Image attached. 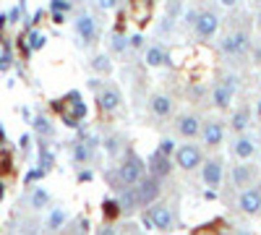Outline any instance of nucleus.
<instances>
[{
  "label": "nucleus",
  "mask_w": 261,
  "mask_h": 235,
  "mask_svg": "<svg viewBox=\"0 0 261 235\" xmlns=\"http://www.w3.org/2000/svg\"><path fill=\"white\" fill-rule=\"evenodd\" d=\"M115 175L120 180L123 188H136L146 175H149V170H146V162L136 154V152H125L115 167Z\"/></svg>",
  "instance_id": "f257e3e1"
},
{
  "label": "nucleus",
  "mask_w": 261,
  "mask_h": 235,
  "mask_svg": "<svg viewBox=\"0 0 261 235\" xmlns=\"http://www.w3.org/2000/svg\"><path fill=\"white\" fill-rule=\"evenodd\" d=\"M144 225L151 227V230H160V232H170L175 230L178 225V217H175V209H172V204H154L144 209Z\"/></svg>",
  "instance_id": "f03ea898"
},
{
  "label": "nucleus",
  "mask_w": 261,
  "mask_h": 235,
  "mask_svg": "<svg viewBox=\"0 0 261 235\" xmlns=\"http://www.w3.org/2000/svg\"><path fill=\"white\" fill-rule=\"evenodd\" d=\"M204 146L201 144H196V141H186L178 146V152H175V165L180 170H186V173H191V170H199L204 165Z\"/></svg>",
  "instance_id": "7ed1b4c3"
},
{
  "label": "nucleus",
  "mask_w": 261,
  "mask_h": 235,
  "mask_svg": "<svg viewBox=\"0 0 261 235\" xmlns=\"http://www.w3.org/2000/svg\"><path fill=\"white\" fill-rule=\"evenodd\" d=\"M251 37H248V32L246 29H235V32H227L222 39H220V50L225 53V55H230V58H241V55H246L248 50H251Z\"/></svg>",
  "instance_id": "20e7f679"
},
{
  "label": "nucleus",
  "mask_w": 261,
  "mask_h": 235,
  "mask_svg": "<svg viewBox=\"0 0 261 235\" xmlns=\"http://www.w3.org/2000/svg\"><path fill=\"white\" fill-rule=\"evenodd\" d=\"M201 128H204V118L199 113H180L175 118V131L186 141H196V139H199L201 136Z\"/></svg>",
  "instance_id": "39448f33"
},
{
  "label": "nucleus",
  "mask_w": 261,
  "mask_h": 235,
  "mask_svg": "<svg viewBox=\"0 0 261 235\" xmlns=\"http://www.w3.org/2000/svg\"><path fill=\"white\" fill-rule=\"evenodd\" d=\"M201 180H204V186L209 191H217L222 186V180H225V162L220 157L204 160V165H201Z\"/></svg>",
  "instance_id": "423d86ee"
},
{
  "label": "nucleus",
  "mask_w": 261,
  "mask_h": 235,
  "mask_svg": "<svg viewBox=\"0 0 261 235\" xmlns=\"http://www.w3.org/2000/svg\"><path fill=\"white\" fill-rule=\"evenodd\" d=\"M136 196H139V204H141V209L154 206V204L160 201V196H162V180H157V178L146 175V178H144V180L136 186Z\"/></svg>",
  "instance_id": "0eeeda50"
},
{
  "label": "nucleus",
  "mask_w": 261,
  "mask_h": 235,
  "mask_svg": "<svg viewBox=\"0 0 261 235\" xmlns=\"http://www.w3.org/2000/svg\"><path fill=\"white\" fill-rule=\"evenodd\" d=\"M201 146L206 149H220L225 144V123L217 120V118H209L204 120V128H201Z\"/></svg>",
  "instance_id": "6e6552de"
},
{
  "label": "nucleus",
  "mask_w": 261,
  "mask_h": 235,
  "mask_svg": "<svg viewBox=\"0 0 261 235\" xmlns=\"http://www.w3.org/2000/svg\"><path fill=\"white\" fill-rule=\"evenodd\" d=\"M256 175H258V170H256V165H251V162L232 165V170H230V186H232L235 191H246L248 186L256 183Z\"/></svg>",
  "instance_id": "1a4fd4ad"
},
{
  "label": "nucleus",
  "mask_w": 261,
  "mask_h": 235,
  "mask_svg": "<svg viewBox=\"0 0 261 235\" xmlns=\"http://www.w3.org/2000/svg\"><path fill=\"white\" fill-rule=\"evenodd\" d=\"M256 149H258L256 136L246 131V134H238V136L232 139V144H230V154H232L235 160H241V162H248V160L256 154Z\"/></svg>",
  "instance_id": "9d476101"
},
{
  "label": "nucleus",
  "mask_w": 261,
  "mask_h": 235,
  "mask_svg": "<svg viewBox=\"0 0 261 235\" xmlns=\"http://www.w3.org/2000/svg\"><path fill=\"white\" fill-rule=\"evenodd\" d=\"M238 209H241L246 217L258 215L261 212V183H253L246 191H241V196H238Z\"/></svg>",
  "instance_id": "9b49d317"
},
{
  "label": "nucleus",
  "mask_w": 261,
  "mask_h": 235,
  "mask_svg": "<svg viewBox=\"0 0 261 235\" xmlns=\"http://www.w3.org/2000/svg\"><path fill=\"white\" fill-rule=\"evenodd\" d=\"M217 29H220V16L212 8L199 11V18H196V24H193V34L199 39H212L217 34Z\"/></svg>",
  "instance_id": "f8f14e48"
},
{
  "label": "nucleus",
  "mask_w": 261,
  "mask_h": 235,
  "mask_svg": "<svg viewBox=\"0 0 261 235\" xmlns=\"http://www.w3.org/2000/svg\"><path fill=\"white\" fill-rule=\"evenodd\" d=\"M97 105H99V110L107 113V115L118 113V110H120V105H123L120 89L115 87V84H105V87L97 92Z\"/></svg>",
  "instance_id": "ddd939ff"
},
{
  "label": "nucleus",
  "mask_w": 261,
  "mask_h": 235,
  "mask_svg": "<svg viewBox=\"0 0 261 235\" xmlns=\"http://www.w3.org/2000/svg\"><path fill=\"white\" fill-rule=\"evenodd\" d=\"M146 170H149L151 178L165 180V178L172 175V157H167V154L160 152V149H154V152L149 154V160H146Z\"/></svg>",
  "instance_id": "4468645a"
},
{
  "label": "nucleus",
  "mask_w": 261,
  "mask_h": 235,
  "mask_svg": "<svg viewBox=\"0 0 261 235\" xmlns=\"http://www.w3.org/2000/svg\"><path fill=\"white\" fill-rule=\"evenodd\" d=\"M76 34L81 37V42L84 45H92V42H97V37H99V27H97V18L92 16V13H79L76 16Z\"/></svg>",
  "instance_id": "2eb2a0df"
},
{
  "label": "nucleus",
  "mask_w": 261,
  "mask_h": 235,
  "mask_svg": "<svg viewBox=\"0 0 261 235\" xmlns=\"http://www.w3.org/2000/svg\"><path fill=\"white\" fill-rule=\"evenodd\" d=\"M146 108H149V113L154 115V118H170L172 110H175V102H172V97L165 94V92H154V94L149 97Z\"/></svg>",
  "instance_id": "dca6fc26"
},
{
  "label": "nucleus",
  "mask_w": 261,
  "mask_h": 235,
  "mask_svg": "<svg viewBox=\"0 0 261 235\" xmlns=\"http://www.w3.org/2000/svg\"><path fill=\"white\" fill-rule=\"evenodd\" d=\"M209 99H212V105L217 110H230V105L235 99V89L227 87V84H222V81H214V87L209 89Z\"/></svg>",
  "instance_id": "f3484780"
},
{
  "label": "nucleus",
  "mask_w": 261,
  "mask_h": 235,
  "mask_svg": "<svg viewBox=\"0 0 261 235\" xmlns=\"http://www.w3.org/2000/svg\"><path fill=\"white\" fill-rule=\"evenodd\" d=\"M248 125H251V108L248 105H241V108H235L232 115H230V128H232V134H246L248 131Z\"/></svg>",
  "instance_id": "a211bd4d"
},
{
  "label": "nucleus",
  "mask_w": 261,
  "mask_h": 235,
  "mask_svg": "<svg viewBox=\"0 0 261 235\" xmlns=\"http://www.w3.org/2000/svg\"><path fill=\"white\" fill-rule=\"evenodd\" d=\"M115 201H118V209L123 212V215H136V212L141 209L139 196H136V188H123Z\"/></svg>",
  "instance_id": "6ab92c4d"
},
{
  "label": "nucleus",
  "mask_w": 261,
  "mask_h": 235,
  "mask_svg": "<svg viewBox=\"0 0 261 235\" xmlns=\"http://www.w3.org/2000/svg\"><path fill=\"white\" fill-rule=\"evenodd\" d=\"M144 63L146 66H151V68H160V66H170V55H167V50L165 47H160V45H149V47H144Z\"/></svg>",
  "instance_id": "aec40b11"
},
{
  "label": "nucleus",
  "mask_w": 261,
  "mask_h": 235,
  "mask_svg": "<svg viewBox=\"0 0 261 235\" xmlns=\"http://www.w3.org/2000/svg\"><path fill=\"white\" fill-rule=\"evenodd\" d=\"M102 146H105V152L110 154V157H123V154L128 152L125 136H123V134H110V136H105Z\"/></svg>",
  "instance_id": "412c9836"
},
{
  "label": "nucleus",
  "mask_w": 261,
  "mask_h": 235,
  "mask_svg": "<svg viewBox=\"0 0 261 235\" xmlns=\"http://www.w3.org/2000/svg\"><path fill=\"white\" fill-rule=\"evenodd\" d=\"M65 222H68V215H65L63 206H53L47 212V220H45V230L47 232H60L65 227Z\"/></svg>",
  "instance_id": "4be33fe9"
},
{
  "label": "nucleus",
  "mask_w": 261,
  "mask_h": 235,
  "mask_svg": "<svg viewBox=\"0 0 261 235\" xmlns=\"http://www.w3.org/2000/svg\"><path fill=\"white\" fill-rule=\"evenodd\" d=\"M92 152H94V149L86 141H73L71 144V160H73V165H89Z\"/></svg>",
  "instance_id": "5701e85b"
},
{
  "label": "nucleus",
  "mask_w": 261,
  "mask_h": 235,
  "mask_svg": "<svg viewBox=\"0 0 261 235\" xmlns=\"http://www.w3.org/2000/svg\"><path fill=\"white\" fill-rule=\"evenodd\" d=\"M29 206L37 209V212H39V209H47V206H50V191H47V188H42V186L34 188V191H32V196H29Z\"/></svg>",
  "instance_id": "b1692460"
},
{
  "label": "nucleus",
  "mask_w": 261,
  "mask_h": 235,
  "mask_svg": "<svg viewBox=\"0 0 261 235\" xmlns=\"http://www.w3.org/2000/svg\"><path fill=\"white\" fill-rule=\"evenodd\" d=\"M45 42H47V37H45V34L37 32V29H32V32L27 34V50H29V53H37V50L45 47Z\"/></svg>",
  "instance_id": "393cba45"
},
{
  "label": "nucleus",
  "mask_w": 261,
  "mask_h": 235,
  "mask_svg": "<svg viewBox=\"0 0 261 235\" xmlns=\"http://www.w3.org/2000/svg\"><path fill=\"white\" fill-rule=\"evenodd\" d=\"M32 128H34V131H37L39 136H53V131H55L53 123H50L45 115H37V118L32 120Z\"/></svg>",
  "instance_id": "a878e982"
},
{
  "label": "nucleus",
  "mask_w": 261,
  "mask_h": 235,
  "mask_svg": "<svg viewBox=\"0 0 261 235\" xmlns=\"http://www.w3.org/2000/svg\"><path fill=\"white\" fill-rule=\"evenodd\" d=\"M92 68H94L97 73H110V71H113V63H110V55H97V58L92 60Z\"/></svg>",
  "instance_id": "bb28decb"
},
{
  "label": "nucleus",
  "mask_w": 261,
  "mask_h": 235,
  "mask_svg": "<svg viewBox=\"0 0 261 235\" xmlns=\"http://www.w3.org/2000/svg\"><path fill=\"white\" fill-rule=\"evenodd\" d=\"M130 45H128V37H123V34H113L110 37V50L115 53V55H120V53H125Z\"/></svg>",
  "instance_id": "cd10ccee"
},
{
  "label": "nucleus",
  "mask_w": 261,
  "mask_h": 235,
  "mask_svg": "<svg viewBox=\"0 0 261 235\" xmlns=\"http://www.w3.org/2000/svg\"><path fill=\"white\" fill-rule=\"evenodd\" d=\"M157 149H160V152H162V154H167V157H172V154H175V152H178V144H175V141H172L170 136H165V139H160V146H157Z\"/></svg>",
  "instance_id": "c85d7f7f"
},
{
  "label": "nucleus",
  "mask_w": 261,
  "mask_h": 235,
  "mask_svg": "<svg viewBox=\"0 0 261 235\" xmlns=\"http://www.w3.org/2000/svg\"><path fill=\"white\" fill-rule=\"evenodd\" d=\"M251 58H253L256 66H261V37L251 42Z\"/></svg>",
  "instance_id": "c756f323"
},
{
  "label": "nucleus",
  "mask_w": 261,
  "mask_h": 235,
  "mask_svg": "<svg viewBox=\"0 0 261 235\" xmlns=\"http://www.w3.org/2000/svg\"><path fill=\"white\" fill-rule=\"evenodd\" d=\"M73 235H86V232H89V220H86V217H79L76 222H73Z\"/></svg>",
  "instance_id": "7c9ffc66"
},
{
  "label": "nucleus",
  "mask_w": 261,
  "mask_h": 235,
  "mask_svg": "<svg viewBox=\"0 0 261 235\" xmlns=\"http://www.w3.org/2000/svg\"><path fill=\"white\" fill-rule=\"evenodd\" d=\"M53 13H65V11H71V3L68 0H53Z\"/></svg>",
  "instance_id": "2f4dec72"
},
{
  "label": "nucleus",
  "mask_w": 261,
  "mask_h": 235,
  "mask_svg": "<svg viewBox=\"0 0 261 235\" xmlns=\"http://www.w3.org/2000/svg\"><path fill=\"white\" fill-rule=\"evenodd\" d=\"M118 3H120V0H97V6H99L102 11H115Z\"/></svg>",
  "instance_id": "473e14b6"
},
{
  "label": "nucleus",
  "mask_w": 261,
  "mask_h": 235,
  "mask_svg": "<svg viewBox=\"0 0 261 235\" xmlns=\"http://www.w3.org/2000/svg\"><path fill=\"white\" fill-rule=\"evenodd\" d=\"M128 45L134 47V50H141V47H144V37H141V34H134V37H128Z\"/></svg>",
  "instance_id": "72a5a7b5"
},
{
  "label": "nucleus",
  "mask_w": 261,
  "mask_h": 235,
  "mask_svg": "<svg viewBox=\"0 0 261 235\" xmlns=\"http://www.w3.org/2000/svg\"><path fill=\"white\" fill-rule=\"evenodd\" d=\"M97 235H120V230L113 227V225H102V227L97 230Z\"/></svg>",
  "instance_id": "f704fd0d"
},
{
  "label": "nucleus",
  "mask_w": 261,
  "mask_h": 235,
  "mask_svg": "<svg viewBox=\"0 0 261 235\" xmlns=\"http://www.w3.org/2000/svg\"><path fill=\"white\" fill-rule=\"evenodd\" d=\"M13 66V60H11V55L8 53H3V55H0V71H8Z\"/></svg>",
  "instance_id": "c9c22d12"
},
{
  "label": "nucleus",
  "mask_w": 261,
  "mask_h": 235,
  "mask_svg": "<svg viewBox=\"0 0 261 235\" xmlns=\"http://www.w3.org/2000/svg\"><path fill=\"white\" fill-rule=\"evenodd\" d=\"M92 178H94V173H92V170H86V167H84L81 173H79V180H81V183H86V180H92Z\"/></svg>",
  "instance_id": "e433bc0d"
},
{
  "label": "nucleus",
  "mask_w": 261,
  "mask_h": 235,
  "mask_svg": "<svg viewBox=\"0 0 261 235\" xmlns=\"http://www.w3.org/2000/svg\"><path fill=\"white\" fill-rule=\"evenodd\" d=\"M29 144H32V136H29V134H24V136L18 139V146H21V149H29Z\"/></svg>",
  "instance_id": "4c0bfd02"
},
{
  "label": "nucleus",
  "mask_w": 261,
  "mask_h": 235,
  "mask_svg": "<svg viewBox=\"0 0 261 235\" xmlns=\"http://www.w3.org/2000/svg\"><path fill=\"white\" fill-rule=\"evenodd\" d=\"M18 16H21V8H13V11L8 13V21H18Z\"/></svg>",
  "instance_id": "58836bf2"
},
{
  "label": "nucleus",
  "mask_w": 261,
  "mask_h": 235,
  "mask_svg": "<svg viewBox=\"0 0 261 235\" xmlns=\"http://www.w3.org/2000/svg\"><path fill=\"white\" fill-rule=\"evenodd\" d=\"M53 21H55V24H60V21H65V16L63 13H53Z\"/></svg>",
  "instance_id": "ea45409f"
},
{
  "label": "nucleus",
  "mask_w": 261,
  "mask_h": 235,
  "mask_svg": "<svg viewBox=\"0 0 261 235\" xmlns=\"http://www.w3.org/2000/svg\"><path fill=\"white\" fill-rule=\"evenodd\" d=\"M222 6H227V8H232V6H238V0H220Z\"/></svg>",
  "instance_id": "a19ab883"
},
{
  "label": "nucleus",
  "mask_w": 261,
  "mask_h": 235,
  "mask_svg": "<svg viewBox=\"0 0 261 235\" xmlns=\"http://www.w3.org/2000/svg\"><path fill=\"white\" fill-rule=\"evenodd\" d=\"M253 18H256V27H258V29H261V8H258V11H256V16H253Z\"/></svg>",
  "instance_id": "79ce46f5"
},
{
  "label": "nucleus",
  "mask_w": 261,
  "mask_h": 235,
  "mask_svg": "<svg viewBox=\"0 0 261 235\" xmlns=\"http://www.w3.org/2000/svg\"><path fill=\"white\" fill-rule=\"evenodd\" d=\"M232 235H253V232H251V230H235Z\"/></svg>",
  "instance_id": "37998d69"
},
{
  "label": "nucleus",
  "mask_w": 261,
  "mask_h": 235,
  "mask_svg": "<svg viewBox=\"0 0 261 235\" xmlns=\"http://www.w3.org/2000/svg\"><path fill=\"white\" fill-rule=\"evenodd\" d=\"M258 115H261V102H258Z\"/></svg>",
  "instance_id": "c03bdc74"
},
{
  "label": "nucleus",
  "mask_w": 261,
  "mask_h": 235,
  "mask_svg": "<svg viewBox=\"0 0 261 235\" xmlns=\"http://www.w3.org/2000/svg\"><path fill=\"white\" fill-rule=\"evenodd\" d=\"M253 3H258V6H261V0H253Z\"/></svg>",
  "instance_id": "a18cd8bd"
}]
</instances>
